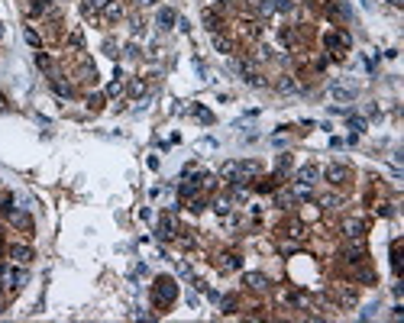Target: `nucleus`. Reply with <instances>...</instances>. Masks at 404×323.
<instances>
[{"mask_svg": "<svg viewBox=\"0 0 404 323\" xmlns=\"http://www.w3.org/2000/svg\"><path fill=\"white\" fill-rule=\"evenodd\" d=\"M294 181L304 184V188H314V184L320 181V168L317 165H301V168L294 171Z\"/></svg>", "mask_w": 404, "mask_h": 323, "instance_id": "obj_3", "label": "nucleus"}, {"mask_svg": "<svg viewBox=\"0 0 404 323\" xmlns=\"http://www.w3.org/2000/svg\"><path fill=\"white\" fill-rule=\"evenodd\" d=\"M324 178L333 184V188H340V184H346V181H349V168H346V165H327Z\"/></svg>", "mask_w": 404, "mask_h": 323, "instance_id": "obj_7", "label": "nucleus"}, {"mask_svg": "<svg viewBox=\"0 0 404 323\" xmlns=\"http://www.w3.org/2000/svg\"><path fill=\"white\" fill-rule=\"evenodd\" d=\"M320 204H324V207H340V197H320Z\"/></svg>", "mask_w": 404, "mask_h": 323, "instance_id": "obj_31", "label": "nucleus"}, {"mask_svg": "<svg viewBox=\"0 0 404 323\" xmlns=\"http://www.w3.org/2000/svg\"><path fill=\"white\" fill-rule=\"evenodd\" d=\"M100 13H104L107 19H120V16H123V6L116 3V0H110V3H107V6H104V10H100Z\"/></svg>", "mask_w": 404, "mask_h": 323, "instance_id": "obj_17", "label": "nucleus"}, {"mask_svg": "<svg viewBox=\"0 0 404 323\" xmlns=\"http://www.w3.org/2000/svg\"><path fill=\"white\" fill-rule=\"evenodd\" d=\"M36 65L42 68V71H49V68H52V58H49V55H42V52H36Z\"/></svg>", "mask_w": 404, "mask_h": 323, "instance_id": "obj_27", "label": "nucleus"}, {"mask_svg": "<svg viewBox=\"0 0 404 323\" xmlns=\"http://www.w3.org/2000/svg\"><path fill=\"white\" fill-rule=\"evenodd\" d=\"M343 259L353 262V265H359L362 259H366V243H362V239H349V246L343 249Z\"/></svg>", "mask_w": 404, "mask_h": 323, "instance_id": "obj_6", "label": "nucleus"}, {"mask_svg": "<svg viewBox=\"0 0 404 323\" xmlns=\"http://www.w3.org/2000/svg\"><path fill=\"white\" fill-rule=\"evenodd\" d=\"M175 298H178V285H175V278H168V275L155 278V285H152V301H155V307H168Z\"/></svg>", "mask_w": 404, "mask_h": 323, "instance_id": "obj_1", "label": "nucleus"}, {"mask_svg": "<svg viewBox=\"0 0 404 323\" xmlns=\"http://www.w3.org/2000/svg\"><path fill=\"white\" fill-rule=\"evenodd\" d=\"M104 52L110 55V58H116V42H107V45H104Z\"/></svg>", "mask_w": 404, "mask_h": 323, "instance_id": "obj_36", "label": "nucleus"}, {"mask_svg": "<svg viewBox=\"0 0 404 323\" xmlns=\"http://www.w3.org/2000/svg\"><path fill=\"white\" fill-rule=\"evenodd\" d=\"M107 94H110V97H116V94H123V84H120V81H113V84L107 87Z\"/></svg>", "mask_w": 404, "mask_h": 323, "instance_id": "obj_32", "label": "nucleus"}, {"mask_svg": "<svg viewBox=\"0 0 404 323\" xmlns=\"http://www.w3.org/2000/svg\"><path fill=\"white\" fill-rule=\"evenodd\" d=\"M259 171H262L259 162H239V181H249V178L259 175Z\"/></svg>", "mask_w": 404, "mask_h": 323, "instance_id": "obj_11", "label": "nucleus"}, {"mask_svg": "<svg viewBox=\"0 0 404 323\" xmlns=\"http://www.w3.org/2000/svg\"><path fill=\"white\" fill-rule=\"evenodd\" d=\"M243 285L249 288V291H259V294H262V291H269V288H272V281L265 278L262 272H246V275H243Z\"/></svg>", "mask_w": 404, "mask_h": 323, "instance_id": "obj_5", "label": "nucleus"}, {"mask_svg": "<svg viewBox=\"0 0 404 323\" xmlns=\"http://www.w3.org/2000/svg\"><path fill=\"white\" fill-rule=\"evenodd\" d=\"M26 42H29V45H39V36H36V29H26Z\"/></svg>", "mask_w": 404, "mask_h": 323, "instance_id": "obj_34", "label": "nucleus"}, {"mask_svg": "<svg viewBox=\"0 0 404 323\" xmlns=\"http://www.w3.org/2000/svg\"><path fill=\"white\" fill-rule=\"evenodd\" d=\"M214 49L223 52V55H230V52H233V42H230L227 36H220V32H214Z\"/></svg>", "mask_w": 404, "mask_h": 323, "instance_id": "obj_16", "label": "nucleus"}, {"mask_svg": "<svg viewBox=\"0 0 404 323\" xmlns=\"http://www.w3.org/2000/svg\"><path fill=\"white\" fill-rule=\"evenodd\" d=\"M220 178H223L227 184H243V181H239V162H223Z\"/></svg>", "mask_w": 404, "mask_h": 323, "instance_id": "obj_8", "label": "nucleus"}, {"mask_svg": "<svg viewBox=\"0 0 404 323\" xmlns=\"http://www.w3.org/2000/svg\"><path fill=\"white\" fill-rule=\"evenodd\" d=\"M239 265H243V262H239L236 252H223V256L217 259V269H220V272H236Z\"/></svg>", "mask_w": 404, "mask_h": 323, "instance_id": "obj_9", "label": "nucleus"}, {"mask_svg": "<svg viewBox=\"0 0 404 323\" xmlns=\"http://www.w3.org/2000/svg\"><path fill=\"white\" fill-rule=\"evenodd\" d=\"M146 91V84H142V81H133V84H129V94H142Z\"/></svg>", "mask_w": 404, "mask_h": 323, "instance_id": "obj_33", "label": "nucleus"}, {"mask_svg": "<svg viewBox=\"0 0 404 323\" xmlns=\"http://www.w3.org/2000/svg\"><path fill=\"white\" fill-rule=\"evenodd\" d=\"M220 311H223V314H233V311H236V298H233V294L220 298Z\"/></svg>", "mask_w": 404, "mask_h": 323, "instance_id": "obj_24", "label": "nucleus"}, {"mask_svg": "<svg viewBox=\"0 0 404 323\" xmlns=\"http://www.w3.org/2000/svg\"><path fill=\"white\" fill-rule=\"evenodd\" d=\"M275 204H278V207H291V204H294V191H278Z\"/></svg>", "mask_w": 404, "mask_h": 323, "instance_id": "obj_18", "label": "nucleus"}, {"mask_svg": "<svg viewBox=\"0 0 404 323\" xmlns=\"http://www.w3.org/2000/svg\"><path fill=\"white\" fill-rule=\"evenodd\" d=\"M107 3H110V0H81V13H84V16H94V13H100Z\"/></svg>", "mask_w": 404, "mask_h": 323, "instance_id": "obj_13", "label": "nucleus"}, {"mask_svg": "<svg viewBox=\"0 0 404 323\" xmlns=\"http://www.w3.org/2000/svg\"><path fill=\"white\" fill-rule=\"evenodd\" d=\"M388 3H395V6H401V3H404V0H388Z\"/></svg>", "mask_w": 404, "mask_h": 323, "instance_id": "obj_38", "label": "nucleus"}, {"mask_svg": "<svg viewBox=\"0 0 404 323\" xmlns=\"http://www.w3.org/2000/svg\"><path fill=\"white\" fill-rule=\"evenodd\" d=\"M52 91L61 94V97H71V84H65V81H58V78H52Z\"/></svg>", "mask_w": 404, "mask_h": 323, "instance_id": "obj_22", "label": "nucleus"}, {"mask_svg": "<svg viewBox=\"0 0 404 323\" xmlns=\"http://www.w3.org/2000/svg\"><path fill=\"white\" fill-rule=\"evenodd\" d=\"M194 116L201 123H214V116H210V110H204V107H194Z\"/></svg>", "mask_w": 404, "mask_h": 323, "instance_id": "obj_28", "label": "nucleus"}, {"mask_svg": "<svg viewBox=\"0 0 404 323\" xmlns=\"http://www.w3.org/2000/svg\"><path fill=\"white\" fill-rule=\"evenodd\" d=\"M349 129H353V133H362V129H366V123H362L359 116H349Z\"/></svg>", "mask_w": 404, "mask_h": 323, "instance_id": "obj_30", "label": "nucleus"}, {"mask_svg": "<svg viewBox=\"0 0 404 323\" xmlns=\"http://www.w3.org/2000/svg\"><path fill=\"white\" fill-rule=\"evenodd\" d=\"M175 10H172V6H165V10H159V26H162V29H172V23H175Z\"/></svg>", "mask_w": 404, "mask_h": 323, "instance_id": "obj_15", "label": "nucleus"}, {"mask_svg": "<svg viewBox=\"0 0 404 323\" xmlns=\"http://www.w3.org/2000/svg\"><path fill=\"white\" fill-rule=\"evenodd\" d=\"M337 298H340V304H343V307H353L356 304V291H349V288H340Z\"/></svg>", "mask_w": 404, "mask_h": 323, "instance_id": "obj_20", "label": "nucleus"}, {"mask_svg": "<svg viewBox=\"0 0 404 323\" xmlns=\"http://www.w3.org/2000/svg\"><path fill=\"white\" fill-rule=\"evenodd\" d=\"M392 269H395V275H401V259H398V239L392 243Z\"/></svg>", "mask_w": 404, "mask_h": 323, "instance_id": "obj_25", "label": "nucleus"}, {"mask_svg": "<svg viewBox=\"0 0 404 323\" xmlns=\"http://www.w3.org/2000/svg\"><path fill=\"white\" fill-rule=\"evenodd\" d=\"M155 236H159V239H175V220H172V217H162Z\"/></svg>", "mask_w": 404, "mask_h": 323, "instance_id": "obj_10", "label": "nucleus"}, {"mask_svg": "<svg viewBox=\"0 0 404 323\" xmlns=\"http://www.w3.org/2000/svg\"><path fill=\"white\" fill-rule=\"evenodd\" d=\"M142 3H155V0H142Z\"/></svg>", "mask_w": 404, "mask_h": 323, "instance_id": "obj_39", "label": "nucleus"}, {"mask_svg": "<svg viewBox=\"0 0 404 323\" xmlns=\"http://www.w3.org/2000/svg\"><path fill=\"white\" fill-rule=\"evenodd\" d=\"M214 210H217V214H230V201H227V197H220V201H214Z\"/></svg>", "mask_w": 404, "mask_h": 323, "instance_id": "obj_29", "label": "nucleus"}, {"mask_svg": "<svg viewBox=\"0 0 404 323\" xmlns=\"http://www.w3.org/2000/svg\"><path fill=\"white\" fill-rule=\"evenodd\" d=\"M288 168H291V155H282V159H278V168H275V178H282Z\"/></svg>", "mask_w": 404, "mask_h": 323, "instance_id": "obj_26", "label": "nucleus"}, {"mask_svg": "<svg viewBox=\"0 0 404 323\" xmlns=\"http://www.w3.org/2000/svg\"><path fill=\"white\" fill-rule=\"evenodd\" d=\"M13 210H16V207H13V194H3V197H0V214L13 217Z\"/></svg>", "mask_w": 404, "mask_h": 323, "instance_id": "obj_19", "label": "nucleus"}, {"mask_svg": "<svg viewBox=\"0 0 404 323\" xmlns=\"http://www.w3.org/2000/svg\"><path fill=\"white\" fill-rule=\"evenodd\" d=\"M45 3H49V0H45Z\"/></svg>", "mask_w": 404, "mask_h": 323, "instance_id": "obj_40", "label": "nucleus"}, {"mask_svg": "<svg viewBox=\"0 0 404 323\" xmlns=\"http://www.w3.org/2000/svg\"><path fill=\"white\" fill-rule=\"evenodd\" d=\"M343 236L346 239H362L366 236V220L362 217H346L343 220Z\"/></svg>", "mask_w": 404, "mask_h": 323, "instance_id": "obj_4", "label": "nucleus"}, {"mask_svg": "<svg viewBox=\"0 0 404 323\" xmlns=\"http://www.w3.org/2000/svg\"><path fill=\"white\" fill-rule=\"evenodd\" d=\"M359 281H375V275H372V272H366V269H362V272H359Z\"/></svg>", "mask_w": 404, "mask_h": 323, "instance_id": "obj_37", "label": "nucleus"}, {"mask_svg": "<svg viewBox=\"0 0 404 323\" xmlns=\"http://www.w3.org/2000/svg\"><path fill=\"white\" fill-rule=\"evenodd\" d=\"M324 42H327V49H346V45H349V36H343V32H327Z\"/></svg>", "mask_w": 404, "mask_h": 323, "instance_id": "obj_12", "label": "nucleus"}, {"mask_svg": "<svg viewBox=\"0 0 404 323\" xmlns=\"http://www.w3.org/2000/svg\"><path fill=\"white\" fill-rule=\"evenodd\" d=\"M204 23H207V29H210V32H217V29H220V16H217L214 10H207V13H204Z\"/></svg>", "mask_w": 404, "mask_h": 323, "instance_id": "obj_21", "label": "nucleus"}, {"mask_svg": "<svg viewBox=\"0 0 404 323\" xmlns=\"http://www.w3.org/2000/svg\"><path fill=\"white\" fill-rule=\"evenodd\" d=\"M330 94H333L337 100H353V97H356V91H349V87H330Z\"/></svg>", "mask_w": 404, "mask_h": 323, "instance_id": "obj_23", "label": "nucleus"}, {"mask_svg": "<svg viewBox=\"0 0 404 323\" xmlns=\"http://www.w3.org/2000/svg\"><path fill=\"white\" fill-rule=\"evenodd\" d=\"M87 104H91V107H94V110H97V107H100V104H104V97H100V94H91V100H87Z\"/></svg>", "mask_w": 404, "mask_h": 323, "instance_id": "obj_35", "label": "nucleus"}, {"mask_svg": "<svg viewBox=\"0 0 404 323\" xmlns=\"http://www.w3.org/2000/svg\"><path fill=\"white\" fill-rule=\"evenodd\" d=\"M10 223H13V226H19L23 233H32V217H29V214H16V210H13Z\"/></svg>", "mask_w": 404, "mask_h": 323, "instance_id": "obj_14", "label": "nucleus"}, {"mask_svg": "<svg viewBox=\"0 0 404 323\" xmlns=\"http://www.w3.org/2000/svg\"><path fill=\"white\" fill-rule=\"evenodd\" d=\"M6 259L16 262V265H29L32 259H36V252H32L29 246H23V243H13V246H6Z\"/></svg>", "mask_w": 404, "mask_h": 323, "instance_id": "obj_2", "label": "nucleus"}]
</instances>
